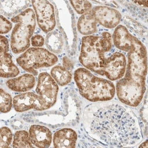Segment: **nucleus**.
I'll use <instances>...</instances> for the list:
<instances>
[{
	"instance_id": "f257e3e1",
	"label": "nucleus",
	"mask_w": 148,
	"mask_h": 148,
	"mask_svg": "<svg viewBox=\"0 0 148 148\" xmlns=\"http://www.w3.org/2000/svg\"><path fill=\"white\" fill-rule=\"evenodd\" d=\"M84 122L92 138L110 146H133L142 138L137 117L127 107L118 103L89 106L85 110Z\"/></svg>"
},
{
	"instance_id": "f03ea898",
	"label": "nucleus",
	"mask_w": 148,
	"mask_h": 148,
	"mask_svg": "<svg viewBox=\"0 0 148 148\" xmlns=\"http://www.w3.org/2000/svg\"><path fill=\"white\" fill-rule=\"evenodd\" d=\"M113 42L120 50L127 52L125 77L117 82L116 92L119 100L131 107L141 103L146 90L147 51L144 45L122 25L113 33Z\"/></svg>"
},
{
	"instance_id": "7ed1b4c3",
	"label": "nucleus",
	"mask_w": 148,
	"mask_h": 148,
	"mask_svg": "<svg viewBox=\"0 0 148 148\" xmlns=\"http://www.w3.org/2000/svg\"><path fill=\"white\" fill-rule=\"evenodd\" d=\"M112 47V36L108 32L103 33L101 36H85L82 40L80 62L86 69L106 76L110 81L120 79L125 75L126 59L120 52L106 57V53Z\"/></svg>"
},
{
	"instance_id": "20e7f679",
	"label": "nucleus",
	"mask_w": 148,
	"mask_h": 148,
	"mask_svg": "<svg viewBox=\"0 0 148 148\" xmlns=\"http://www.w3.org/2000/svg\"><path fill=\"white\" fill-rule=\"evenodd\" d=\"M74 79L81 95L90 101L104 102L114 97L116 87L114 84L95 76L87 69H77L74 73Z\"/></svg>"
},
{
	"instance_id": "39448f33",
	"label": "nucleus",
	"mask_w": 148,
	"mask_h": 148,
	"mask_svg": "<svg viewBox=\"0 0 148 148\" xmlns=\"http://www.w3.org/2000/svg\"><path fill=\"white\" fill-rule=\"evenodd\" d=\"M36 19L34 12L31 8L11 18L16 23L11 36V48L14 53H21L29 49L30 39L36 28Z\"/></svg>"
},
{
	"instance_id": "423d86ee",
	"label": "nucleus",
	"mask_w": 148,
	"mask_h": 148,
	"mask_svg": "<svg viewBox=\"0 0 148 148\" xmlns=\"http://www.w3.org/2000/svg\"><path fill=\"white\" fill-rule=\"evenodd\" d=\"M58 61L55 55L40 47L29 48L17 59V64L22 69L34 76L38 74V69L51 67Z\"/></svg>"
},
{
	"instance_id": "0eeeda50",
	"label": "nucleus",
	"mask_w": 148,
	"mask_h": 148,
	"mask_svg": "<svg viewBox=\"0 0 148 148\" xmlns=\"http://www.w3.org/2000/svg\"><path fill=\"white\" fill-rule=\"evenodd\" d=\"M36 18L39 27L45 33L52 31L56 26L54 7L47 1H33Z\"/></svg>"
},
{
	"instance_id": "6e6552de",
	"label": "nucleus",
	"mask_w": 148,
	"mask_h": 148,
	"mask_svg": "<svg viewBox=\"0 0 148 148\" xmlns=\"http://www.w3.org/2000/svg\"><path fill=\"white\" fill-rule=\"evenodd\" d=\"M36 91L42 97L49 109L56 101L59 87L51 75L47 72H42L39 75Z\"/></svg>"
},
{
	"instance_id": "1a4fd4ad",
	"label": "nucleus",
	"mask_w": 148,
	"mask_h": 148,
	"mask_svg": "<svg viewBox=\"0 0 148 148\" xmlns=\"http://www.w3.org/2000/svg\"><path fill=\"white\" fill-rule=\"evenodd\" d=\"M13 106L17 112H24L30 110L43 111L47 107L42 97L38 94L29 92L23 93L14 97Z\"/></svg>"
},
{
	"instance_id": "9d476101",
	"label": "nucleus",
	"mask_w": 148,
	"mask_h": 148,
	"mask_svg": "<svg viewBox=\"0 0 148 148\" xmlns=\"http://www.w3.org/2000/svg\"><path fill=\"white\" fill-rule=\"evenodd\" d=\"M91 11L97 22L107 29L117 27L121 19L120 12L111 7L97 6L93 8Z\"/></svg>"
},
{
	"instance_id": "9b49d317",
	"label": "nucleus",
	"mask_w": 148,
	"mask_h": 148,
	"mask_svg": "<svg viewBox=\"0 0 148 148\" xmlns=\"http://www.w3.org/2000/svg\"><path fill=\"white\" fill-rule=\"evenodd\" d=\"M32 144L38 147H49L52 141V134L48 128L40 125H32L29 129Z\"/></svg>"
},
{
	"instance_id": "f8f14e48",
	"label": "nucleus",
	"mask_w": 148,
	"mask_h": 148,
	"mask_svg": "<svg viewBox=\"0 0 148 148\" xmlns=\"http://www.w3.org/2000/svg\"><path fill=\"white\" fill-rule=\"evenodd\" d=\"M78 136L75 130L64 128L56 132L53 142L55 147H75Z\"/></svg>"
},
{
	"instance_id": "ddd939ff",
	"label": "nucleus",
	"mask_w": 148,
	"mask_h": 148,
	"mask_svg": "<svg viewBox=\"0 0 148 148\" xmlns=\"http://www.w3.org/2000/svg\"><path fill=\"white\" fill-rule=\"evenodd\" d=\"M36 79L31 73H25L17 77L8 79L6 82L8 88L15 92H26L32 89L35 85Z\"/></svg>"
},
{
	"instance_id": "4468645a",
	"label": "nucleus",
	"mask_w": 148,
	"mask_h": 148,
	"mask_svg": "<svg viewBox=\"0 0 148 148\" xmlns=\"http://www.w3.org/2000/svg\"><path fill=\"white\" fill-rule=\"evenodd\" d=\"M0 72L4 78H13L17 76L20 71L13 63L11 55L8 52H0Z\"/></svg>"
},
{
	"instance_id": "2eb2a0df",
	"label": "nucleus",
	"mask_w": 148,
	"mask_h": 148,
	"mask_svg": "<svg viewBox=\"0 0 148 148\" xmlns=\"http://www.w3.org/2000/svg\"><path fill=\"white\" fill-rule=\"evenodd\" d=\"M97 22L93 16L91 11L82 14L78 21V29L79 33L83 35L91 36L96 33Z\"/></svg>"
},
{
	"instance_id": "dca6fc26",
	"label": "nucleus",
	"mask_w": 148,
	"mask_h": 148,
	"mask_svg": "<svg viewBox=\"0 0 148 148\" xmlns=\"http://www.w3.org/2000/svg\"><path fill=\"white\" fill-rule=\"evenodd\" d=\"M51 76L60 86H65L72 80V74L64 66H55L51 70Z\"/></svg>"
},
{
	"instance_id": "f3484780",
	"label": "nucleus",
	"mask_w": 148,
	"mask_h": 148,
	"mask_svg": "<svg viewBox=\"0 0 148 148\" xmlns=\"http://www.w3.org/2000/svg\"><path fill=\"white\" fill-rule=\"evenodd\" d=\"M13 147H33L29 133L25 130H20L16 132L13 142Z\"/></svg>"
},
{
	"instance_id": "a211bd4d",
	"label": "nucleus",
	"mask_w": 148,
	"mask_h": 148,
	"mask_svg": "<svg viewBox=\"0 0 148 148\" xmlns=\"http://www.w3.org/2000/svg\"><path fill=\"white\" fill-rule=\"evenodd\" d=\"M0 97H1V102H0V108L1 112L6 113L9 112L12 108L13 101L12 100L11 96L3 89L0 90Z\"/></svg>"
},
{
	"instance_id": "6ab92c4d",
	"label": "nucleus",
	"mask_w": 148,
	"mask_h": 148,
	"mask_svg": "<svg viewBox=\"0 0 148 148\" xmlns=\"http://www.w3.org/2000/svg\"><path fill=\"white\" fill-rule=\"evenodd\" d=\"M13 140V134L7 127H3L0 133V148H5L10 146Z\"/></svg>"
},
{
	"instance_id": "aec40b11",
	"label": "nucleus",
	"mask_w": 148,
	"mask_h": 148,
	"mask_svg": "<svg viewBox=\"0 0 148 148\" xmlns=\"http://www.w3.org/2000/svg\"><path fill=\"white\" fill-rule=\"evenodd\" d=\"M73 8L79 14H84L91 10L92 4L88 1H70Z\"/></svg>"
},
{
	"instance_id": "412c9836",
	"label": "nucleus",
	"mask_w": 148,
	"mask_h": 148,
	"mask_svg": "<svg viewBox=\"0 0 148 148\" xmlns=\"http://www.w3.org/2000/svg\"><path fill=\"white\" fill-rule=\"evenodd\" d=\"M12 29V24L2 15L0 19V33L1 34L8 33Z\"/></svg>"
},
{
	"instance_id": "4be33fe9",
	"label": "nucleus",
	"mask_w": 148,
	"mask_h": 148,
	"mask_svg": "<svg viewBox=\"0 0 148 148\" xmlns=\"http://www.w3.org/2000/svg\"><path fill=\"white\" fill-rule=\"evenodd\" d=\"M31 42L33 46L36 47H40L44 45L45 39L42 36L37 34L32 37L31 38Z\"/></svg>"
},
{
	"instance_id": "5701e85b",
	"label": "nucleus",
	"mask_w": 148,
	"mask_h": 148,
	"mask_svg": "<svg viewBox=\"0 0 148 148\" xmlns=\"http://www.w3.org/2000/svg\"><path fill=\"white\" fill-rule=\"evenodd\" d=\"M9 51V43L7 39L3 36H1V44H0V52H8Z\"/></svg>"
},
{
	"instance_id": "b1692460",
	"label": "nucleus",
	"mask_w": 148,
	"mask_h": 148,
	"mask_svg": "<svg viewBox=\"0 0 148 148\" xmlns=\"http://www.w3.org/2000/svg\"><path fill=\"white\" fill-rule=\"evenodd\" d=\"M63 65L65 68L69 70L72 68V64L71 61L66 57H65L63 59Z\"/></svg>"
},
{
	"instance_id": "393cba45",
	"label": "nucleus",
	"mask_w": 148,
	"mask_h": 148,
	"mask_svg": "<svg viewBox=\"0 0 148 148\" xmlns=\"http://www.w3.org/2000/svg\"><path fill=\"white\" fill-rule=\"evenodd\" d=\"M134 3H136L141 6L143 7H147V3L148 1H134Z\"/></svg>"
},
{
	"instance_id": "a878e982",
	"label": "nucleus",
	"mask_w": 148,
	"mask_h": 148,
	"mask_svg": "<svg viewBox=\"0 0 148 148\" xmlns=\"http://www.w3.org/2000/svg\"><path fill=\"white\" fill-rule=\"evenodd\" d=\"M140 147H146V148H147V140H146L145 142H143V143H142L140 146H139Z\"/></svg>"
}]
</instances>
